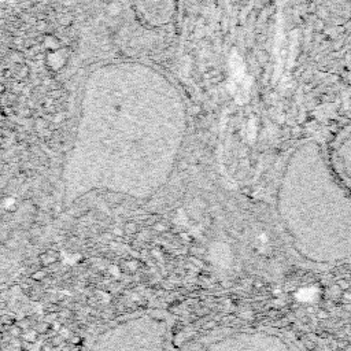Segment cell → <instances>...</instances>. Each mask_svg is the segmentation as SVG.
Returning a JSON list of instances; mask_svg holds the SVG:
<instances>
[{"mask_svg": "<svg viewBox=\"0 0 351 351\" xmlns=\"http://www.w3.org/2000/svg\"><path fill=\"white\" fill-rule=\"evenodd\" d=\"M326 154L335 176L351 192V121L335 133Z\"/></svg>", "mask_w": 351, "mask_h": 351, "instance_id": "obj_3", "label": "cell"}, {"mask_svg": "<svg viewBox=\"0 0 351 351\" xmlns=\"http://www.w3.org/2000/svg\"><path fill=\"white\" fill-rule=\"evenodd\" d=\"M321 16L335 25L351 21V0H318Z\"/></svg>", "mask_w": 351, "mask_h": 351, "instance_id": "obj_4", "label": "cell"}, {"mask_svg": "<svg viewBox=\"0 0 351 351\" xmlns=\"http://www.w3.org/2000/svg\"><path fill=\"white\" fill-rule=\"evenodd\" d=\"M277 203L288 237L306 262L319 269L351 262V192L335 176L319 141L303 140L291 149Z\"/></svg>", "mask_w": 351, "mask_h": 351, "instance_id": "obj_2", "label": "cell"}, {"mask_svg": "<svg viewBox=\"0 0 351 351\" xmlns=\"http://www.w3.org/2000/svg\"><path fill=\"white\" fill-rule=\"evenodd\" d=\"M186 112L176 85L137 62L97 67L86 80L67 155V199L95 189L147 196L173 171Z\"/></svg>", "mask_w": 351, "mask_h": 351, "instance_id": "obj_1", "label": "cell"}]
</instances>
